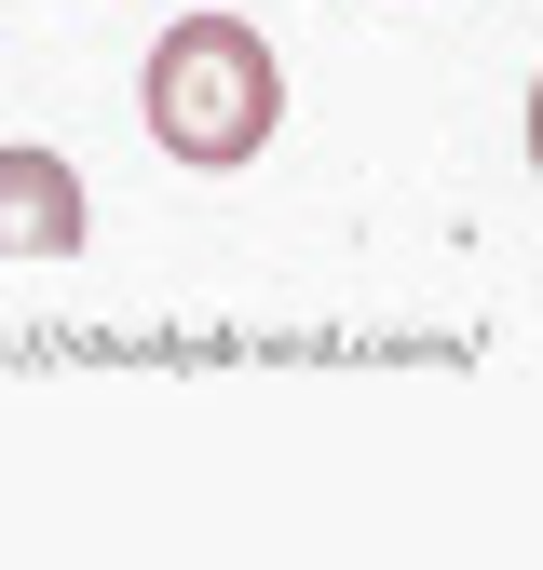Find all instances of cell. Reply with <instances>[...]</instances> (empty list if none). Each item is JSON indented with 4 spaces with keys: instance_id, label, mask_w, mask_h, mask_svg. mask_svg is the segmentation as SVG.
<instances>
[{
    "instance_id": "obj_2",
    "label": "cell",
    "mask_w": 543,
    "mask_h": 570,
    "mask_svg": "<svg viewBox=\"0 0 543 570\" xmlns=\"http://www.w3.org/2000/svg\"><path fill=\"white\" fill-rule=\"evenodd\" d=\"M82 232H96L82 164H68V150H28V136H14V150H0V258H68Z\"/></svg>"
},
{
    "instance_id": "obj_1",
    "label": "cell",
    "mask_w": 543,
    "mask_h": 570,
    "mask_svg": "<svg viewBox=\"0 0 543 570\" xmlns=\"http://www.w3.org/2000/svg\"><path fill=\"white\" fill-rule=\"evenodd\" d=\"M136 109H150L164 164L190 177H245L272 150V122H286V68H272V41L245 14H177L150 41V82H136Z\"/></svg>"
}]
</instances>
